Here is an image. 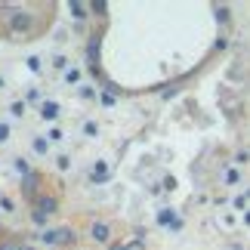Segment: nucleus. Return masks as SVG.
Returning a JSON list of instances; mask_svg holds the SVG:
<instances>
[{
	"label": "nucleus",
	"instance_id": "obj_12",
	"mask_svg": "<svg viewBox=\"0 0 250 250\" xmlns=\"http://www.w3.org/2000/svg\"><path fill=\"white\" fill-rule=\"evenodd\" d=\"M3 139H9V127H6V124H0V142H3Z\"/></svg>",
	"mask_w": 250,
	"mask_h": 250
},
{
	"label": "nucleus",
	"instance_id": "obj_1",
	"mask_svg": "<svg viewBox=\"0 0 250 250\" xmlns=\"http://www.w3.org/2000/svg\"><path fill=\"white\" fill-rule=\"evenodd\" d=\"M6 25L13 28V31H31V25H34V19H31V13H25V9H9L6 13Z\"/></svg>",
	"mask_w": 250,
	"mask_h": 250
},
{
	"label": "nucleus",
	"instance_id": "obj_4",
	"mask_svg": "<svg viewBox=\"0 0 250 250\" xmlns=\"http://www.w3.org/2000/svg\"><path fill=\"white\" fill-rule=\"evenodd\" d=\"M90 235L96 238V241H108V238H111V229L105 226V223H96V226L90 229Z\"/></svg>",
	"mask_w": 250,
	"mask_h": 250
},
{
	"label": "nucleus",
	"instance_id": "obj_14",
	"mask_svg": "<svg viewBox=\"0 0 250 250\" xmlns=\"http://www.w3.org/2000/svg\"><path fill=\"white\" fill-rule=\"evenodd\" d=\"M111 250H133V247H124V244H114Z\"/></svg>",
	"mask_w": 250,
	"mask_h": 250
},
{
	"label": "nucleus",
	"instance_id": "obj_11",
	"mask_svg": "<svg viewBox=\"0 0 250 250\" xmlns=\"http://www.w3.org/2000/svg\"><path fill=\"white\" fill-rule=\"evenodd\" d=\"M226 182H232V186H235V182H238V170H229L226 173Z\"/></svg>",
	"mask_w": 250,
	"mask_h": 250
},
{
	"label": "nucleus",
	"instance_id": "obj_10",
	"mask_svg": "<svg viewBox=\"0 0 250 250\" xmlns=\"http://www.w3.org/2000/svg\"><path fill=\"white\" fill-rule=\"evenodd\" d=\"M71 9H74V16H78V19L86 16V13H83V3H71Z\"/></svg>",
	"mask_w": 250,
	"mask_h": 250
},
{
	"label": "nucleus",
	"instance_id": "obj_7",
	"mask_svg": "<svg viewBox=\"0 0 250 250\" xmlns=\"http://www.w3.org/2000/svg\"><path fill=\"white\" fill-rule=\"evenodd\" d=\"M25 114V105L22 102H13V118H22Z\"/></svg>",
	"mask_w": 250,
	"mask_h": 250
},
{
	"label": "nucleus",
	"instance_id": "obj_2",
	"mask_svg": "<svg viewBox=\"0 0 250 250\" xmlns=\"http://www.w3.org/2000/svg\"><path fill=\"white\" fill-rule=\"evenodd\" d=\"M43 241H46V244H59V241L71 244L74 238H71V229H53V232H46V235H43Z\"/></svg>",
	"mask_w": 250,
	"mask_h": 250
},
{
	"label": "nucleus",
	"instance_id": "obj_5",
	"mask_svg": "<svg viewBox=\"0 0 250 250\" xmlns=\"http://www.w3.org/2000/svg\"><path fill=\"white\" fill-rule=\"evenodd\" d=\"M41 114H43L46 121H53L56 114H59V105H56V102H43V108H41Z\"/></svg>",
	"mask_w": 250,
	"mask_h": 250
},
{
	"label": "nucleus",
	"instance_id": "obj_3",
	"mask_svg": "<svg viewBox=\"0 0 250 250\" xmlns=\"http://www.w3.org/2000/svg\"><path fill=\"white\" fill-rule=\"evenodd\" d=\"M37 210H41L43 216L46 213H56V210H59V201H56L53 195H41V198H37Z\"/></svg>",
	"mask_w": 250,
	"mask_h": 250
},
{
	"label": "nucleus",
	"instance_id": "obj_9",
	"mask_svg": "<svg viewBox=\"0 0 250 250\" xmlns=\"http://www.w3.org/2000/svg\"><path fill=\"white\" fill-rule=\"evenodd\" d=\"M34 151H37V155L46 151V139H34Z\"/></svg>",
	"mask_w": 250,
	"mask_h": 250
},
{
	"label": "nucleus",
	"instance_id": "obj_15",
	"mask_svg": "<svg viewBox=\"0 0 250 250\" xmlns=\"http://www.w3.org/2000/svg\"><path fill=\"white\" fill-rule=\"evenodd\" d=\"M0 83H3V81H0Z\"/></svg>",
	"mask_w": 250,
	"mask_h": 250
},
{
	"label": "nucleus",
	"instance_id": "obj_6",
	"mask_svg": "<svg viewBox=\"0 0 250 250\" xmlns=\"http://www.w3.org/2000/svg\"><path fill=\"white\" fill-rule=\"evenodd\" d=\"M34 182H37V176H34V173H28V176H25V191H28V195L34 191Z\"/></svg>",
	"mask_w": 250,
	"mask_h": 250
},
{
	"label": "nucleus",
	"instance_id": "obj_8",
	"mask_svg": "<svg viewBox=\"0 0 250 250\" xmlns=\"http://www.w3.org/2000/svg\"><path fill=\"white\" fill-rule=\"evenodd\" d=\"M216 19H219V22H226V19H229V9L226 6H216Z\"/></svg>",
	"mask_w": 250,
	"mask_h": 250
},
{
	"label": "nucleus",
	"instance_id": "obj_13",
	"mask_svg": "<svg viewBox=\"0 0 250 250\" xmlns=\"http://www.w3.org/2000/svg\"><path fill=\"white\" fill-rule=\"evenodd\" d=\"M0 250H19L16 244H0Z\"/></svg>",
	"mask_w": 250,
	"mask_h": 250
}]
</instances>
